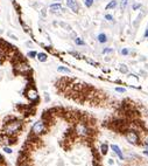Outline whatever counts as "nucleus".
I'll return each mask as SVG.
<instances>
[{
  "label": "nucleus",
  "mask_w": 148,
  "mask_h": 166,
  "mask_svg": "<svg viewBox=\"0 0 148 166\" xmlns=\"http://www.w3.org/2000/svg\"><path fill=\"white\" fill-rule=\"evenodd\" d=\"M22 126H23V123L21 121L13 118V117H10L8 119H5L3 132L11 136V137H14L15 134H18L22 130Z\"/></svg>",
  "instance_id": "nucleus-1"
},
{
  "label": "nucleus",
  "mask_w": 148,
  "mask_h": 166,
  "mask_svg": "<svg viewBox=\"0 0 148 166\" xmlns=\"http://www.w3.org/2000/svg\"><path fill=\"white\" fill-rule=\"evenodd\" d=\"M47 132V123L44 121H38L32 126V134L33 136H41Z\"/></svg>",
  "instance_id": "nucleus-2"
},
{
  "label": "nucleus",
  "mask_w": 148,
  "mask_h": 166,
  "mask_svg": "<svg viewBox=\"0 0 148 166\" xmlns=\"http://www.w3.org/2000/svg\"><path fill=\"white\" fill-rule=\"evenodd\" d=\"M75 133L79 137H87V136H90L91 131L84 122H78L75 125Z\"/></svg>",
  "instance_id": "nucleus-3"
},
{
  "label": "nucleus",
  "mask_w": 148,
  "mask_h": 166,
  "mask_svg": "<svg viewBox=\"0 0 148 166\" xmlns=\"http://www.w3.org/2000/svg\"><path fill=\"white\" fill-rule=\"evenodd\" d=\"M14 70L18 74H21V75H28L29 73L32 71V68L25 61H18L15 63V66H14Z\"/></svg>",
  "instance_id": "nucleus-4"
},
{
  "label": "nucleus",
  "mask_w": 148,
  "mask_h": 166,
  "mask_svg": "<svg viewBox=\"0 0 148 166\" xmlns=\"http://www.w3.org/2000/svg\"><path fill=\"white\" fill-rule=\"evenodd\" d=\"M125 137H126V141H127L130 144L136 145V144H138V142H139V136H138V133H136L134 130H130V131H127V132H126V134H125Z\"/></svg>",
  "instance_id": "nucleus-5"
},
{
  "label": "nucleus",
  "mask_w": 148,
  "mask_h": 166,
  "mask_svg": "<svg viewBox=\"0 0 148 166\" xmlns=\"http://www.w3.org/2000/svg\"><path fill=\"white\" fill-rule=\"evenodd\" d=\"M14 143H16V142H14V137H11V136H8L4 132L0 134V144H1L3 146H10Z\"/></svg>",
  "instance_id": "nucleus-6"
},
{
  "label": "nucleus",
  "mask_w": 148,
  "mask_h": 166,
  "mask_svg": "<svg viewBox=\"0 0 148 166\" xmlns=\"http://www.w3.org/2000/svg\"><path fill=\"white\" fill-rule=\"evenodd\" d=\"M26 97L32 102H38L39 101V93L36 91V89L31 87L26 90Z\"/></svg>",
  "instance_id": "nucleus-7"
},
{
  "label": "nucleus",
  "mask_w": 148,
  "mask_h": 166,
  "mask_svg": "<svg viewBox=\"0 0 148 166\" xmlns=\"http://www.w3.org/2000/svg\"><path fill=\"white\" fill-rule=\"evenodd\" d=\"M65 4H67V7L70 8L74 13H78L79 6H78V4H77L76 0H65Z\"/></svg>",
  "instance_id": "nucleus-8"
},
{
  "label": "nucleus",
  "mask_w": 148,
  "mask_h": 166,
  "mask_svg": "<svg viewBox=\"0 0 148 166\" xmlns=\"http://www.w3.org/2000/svg\"><path fill=\"white\" fill-rule=\"evenodd\" d=\"M49 8H50V11H51L53 13H58V12L63 11V7H62V5H61L60 3H55V4H51V5L49 6Z\"/></svg>",
  "instance_id": "nucleus-9"
},
{
  "label": "nucleus",
  "mask_w": 148,
  "mask_h": 166,
  "mask_svg": "<svg viewBox=\"0 0 148 166\" xmlns=\"http://www.w3.org/2000/svg\"><path fill=\"white\" fill-rule=\"evenodd\" d=\"M111 149L113 150V152L118 156V157H119L121 160H124V154H123V152H121V150H120V147L119 146H118V145H111Z\"/></svg>",
  "instance_id": "nucleus-10"
},
{
  "label": "nucleus",
  "mask_w": 148,
  "mask_h": 166,
  "mask_svg": "<svg viewBox=\"0 0 148 166\" xmlns=\"http://www.w3.org/2000/svg\"><path fill=\"white\" fill-rule=\"evenodd\" d=\"M97 40H98L99 43H106L108 39H107V35L105 33H99L98 36H97Z\"/></svg>",
  "instance_id": "nucleus-11"
},
{
  "label": "nucleus",
  "mask_w": 148,
  "mask_h": 166,
  "mask_svg": "<svg viewBox=\"0 0 148 166\" xmlns=\"http://www.w3.org/2000/svg\"><path fill=\"white\" fill-rule=\"evenodd\" d=\"M36 59L40 61V62H46L48 60V55L46 53H38V56Z\"/></svg>",
  "instance_id": "nucleus-12"
},
{
  "label": "nucleus",
  "mask_w": 148,
  "mask_h": 166,
  "mask_svg": "<svg viewBox=\"0 0 148 166\" xmlns=\"http://www.w3.org/2000/svg\"><path fill=\"white\" fill-rule=\"evenodd\" d=\"M117 5H118V1H117V0H111V1L106 5V10H112V8H115L117 7Z\"/></svg>",
  "instance_id": "nucleus-13"
},
{
  "label": "nucleus",
  "mask_w": 148,
  "mask_h": 166,
  "mask_svg": "<svg viewBox=\"0 0 148 166\" xmlns=\"http://www.w3.org/2000/svg\"><path fill=\"white\" fill-rule=\"evenodd\" d=\"M57 71L58 73H63V74H70L71 70L67 67H63V66H60V67H57Z\"/></svg>",
  "instance_id": "nucleus-14"
},
{
  "label": "nucleus",
  "mask_w": 148,
  "mask_h": 166,
  "mask_svg": "<svg viewBox=\"0 0 148 166\" xmlns=\"http://www.w3.org/2000/svg\"><path fill=\"white\" fill-rule=\"evenodd\" d=\"M74 41H75V43H76L77 46H85V42H84L80 38H77V36H76V38L74 39Z\"/></svg>",
  "instance_id": "nucleus-15"
},
{
  "label": "nucleus",
  "mask_w": 148,
  "mask_h": 166,
  "mask_svg": "<svg viewBox=\"0 0 148 166\" xmlns=\"http://www.w3.org/2000/svg\"><path fill=\"white\" fill-rule=\"evenodd\" d=\"M107 150H108V145H107V144H102V145H100L102 154H106V153H107Z\"/></svg>",
  "instance_id": "nucleus-16"
},
{
  "label": "nucleus",
  "mask_w": 148,
  "mask_h": 166,
  "mask_svg": "<svg viewBox=\"0 0 148 166\" xmlns=\"http://www.w3.org/2000/svg\"><path fill=\"white\" fill-rule=\"evenodd\" d=\"M27 56H28V58H31V59H34V58H36V56H38V53H36L35 50H31V51H28V53H27Z\"/></svg>",
  "instance_id": "nucleus-17"
},
{
  "label": "nucleus",
  "mask_w": 148,
  "mask_h": 166,
  "mask_svg": "<svg viewBox=\"0 0 148 166\" xmlns=\"http://www.w3.org/2000/svg\"><path fill=\"white\" fill-rule=\"evenodd\" d=\"M93 3H95V0H84V5H85V6L87 7V8H90V7H92Z\"/></svg>",
  "instance_id": "nucleus-18"
},
{
  "label": "nucleus",
  "mask_w": 148,
  "mask_h": 166,
  "mask_svg": "<svg viewBox=\"0 0 148 166\" xmlns=\"http://www.w3.org/2000/svg\"><path fill=\"white\" fill-rule=\"evenodd\" d=\"M119 70H120L121 73H124V74H126V73L128 71V69H127V67H126L125 64H120V66H119Z\"/></svg>",
  "instance_id": "nucleus-19"
},
{
  "label": "nucleus",
  "mask_w": 148,
  "mask_h": 166,
  "mask_svg": "<svg viewBox=\"0 0 148 166\" xmlns=\"http://www.w3.org/2000/svg\"><path fill=\"white\" fill-rule=\"evenodd\" d=\"M127 4H128V0H121V1H120V7H121V10H125L126 6H127Z\"/></svg>",
  "instance_id": "nucleus-20"
},
{
  "label": "nucleus",
  "mask_w": 148,
  "mask_h": 166,
  "mask_svg": "<svg viewBox=\"0 0 148 166\" xmlns=\"http://www.w3.org/2000/svg\"><path fill=\"white\" fill-rule=\"evenodd\" d=\"M4 152H5V153H7V154H12L13 150H12L10 146H4Z\"/></svg>",
  "instance_id": "nucleus-21"
},
{
  "label": "nucleus",
  "mask_w": 148,
  "mask_h": 166,
  "mask_svg": "<svg viewBox=\"0 0 148 166\" xmlns=\"http://www.w3.org/2000/svg\"><path fill=\"white\" fill-rule=\"evenodd\" d=\"M105 19H106L107 21H110V22H113V21H114V18H113L111 14H105Z\"/></svg>",
  "instance_id": "nucleus-22"
},
{
  "label": "nucleus",
  "mask_w": 148,
  "mask_h": 166,
  "mask_svg": "<svg viewBox=\"0 0 148 166\" xmlns=\"http://www.w3.org/2000/svg\"><path fill=\"white\" fill-rule=\"evenodd\" d=\"M120 53H121V55H124V56H127V55L130 54V50H128L127 48H123Z\"/></svg>",
  "instance_id": "nucleus-23"
},
{
  "label": "nucleus",
  "mask_w": 148,
  "mask_h": 166,
  "mask_svg": "<svg viewBox=\"0 0 148 166\" xmlns=\"http://www.w3.org/2000/svg\"><path fill=\"white\" fill-rule=\"evenodd\" d=\"M115 91H117V93H120V94H124V93H126V89L118 87V88H115Z\"/></svg>",
  "instance_id": "nucleus-24"
},
{
  "label": "nucleus",
  "mask_w": 148,
  "mask_h": 166,
  "mask_svg": "<svg viewBox=\"0 0 148 166\" xmlns=\"http://www.w3.org/2000/svg\"><path fill=\"white\" fill-rule=\"evenodd\" d=\"M112 51H113V48H110V47L103 49V54H107V53H112Z\"/></svg>",
  "instance_id": "nucleus-25"
},
{
  "label": "nucleus",
  "mask_w": 148,
  "mask_h": 166,
  "mask_svg": "<svg viewBox=\"0 0 148 166\" xmlns=\"http://www.w3.org/2000/svg\"><path fill=\"white\" fill-rule=\"evenodd\" d=\"M61 26H63V27H64V28H67V31H71V27H70L69 25L64 23V22H61Z\"/></svg>",
  "instance_id": "nucleus-26"
},
{
  "label": "nucleus",
  "mask_w": 148,
  "mask_h": 166,
  "mask_svg": "<svg viewBox=\"0 0 148 166\" xmlns=\"http://www.w3.org/2000/svg\"><path fill=\"white\" fill-rule=\"evenodd\" d=\"M139 8H141V4H134L133 5V11H138Z\"/></svg>",
  "instance_id": "nucleus-27"
},
{
  "label": "nucleus",
  "mask_w": 148,
  "mask_h": 166,
  "mask_svg": "<svg viewBox=\"0 0 148 166\" xmlns=\"http://www.w3.org/2000/svg\"><path fill=\"white\" fill-rule=\"evenodd\" d=\"M143 36H145L146 39H148V28H146V31H145V34H143Z\"/></svg>",
  "instance_id": "nucleus-28"
},
{
  "label": "nucleus",
  "mask_w": 148,
  "mask_h": 166,
  "mask_svg": "<svg viewBox=\"0 0 148 166\" xmlns=\"http://www.w3.org/2000/svg\"><path fill=\"white\" fill-rule=\"evenodd\" d=\"M108 164H110V165H113V164H114V160H113V159H108Z\"/></svg>",
  "instance_id": "nucleus-29"
},
{
  "label": "nucleus",
  "mask_w": 148,
  "mask_h": 166,
  "mask_svg": "<svg viewBox=\"0 0 148 166\" xmlns=\"http://www.w3.org/2000/svg\"><path fill=\"white\" fill-rule=\"evenodd\" d=\"M0 163H4V157L0 154Z\"/></svg>",
  "instance_id": "nucleus-30"
},
{
  "label": "nucleus",
  "mask_w": 148,
  "mask_h": 166,
  "mask_svg": "<svg viewBox=\"0 0 148 166\" xmlns=\"http://www.w3.org/2000/svg\"><path fill=\"white\" fill-rule=\"evenodd\" d=\"M20 166H29L27 163H22V164H20Z\"/></svg>",
  "instance_id": "nucleus-31"
},
{
  "label": "nucleus",
  "mask_w": 148,
  "mask_h": 166,
  "mask_svg": "<svg viewBox=\"0 0 148 166\" xmlns=\"http://www.w3.org/2000/svg\"><path fill=\"white\" fill-rule=\"evenodd\" d=\"M145 144L148 146V138H146V141H145Z\"/></svg>",
  "instance_id": "nucleus-32"
},
{
  "label": "nucleus",
  "mask_w": 148,
  "mask_h": 166,
  "mask_svg": "<svg viewBox=\"0 0 148 166\" xmlns=\"http://www.w3.org/2000/svg\"><path fill=\"white\" fill-rule=\"evenodd\" d=\"M26 45H27V46H28V47H32V43H31V42H27V43H26Z\"/></svg>",
  "instance_id": "nucleus-33"
},
{
  "label": "nucleus",
  "mask_w": 148,
  "mask_h": 166,
  "mask_svg": "<svg viewBox=\"0 0 148 166\" xmlns=\"http://www.w3.org/2000/svg\"><path fill=\"white\" fill-rule=\"evenodd\" d=\"M10 36H11L12 39H15V40H16V36H14V35H12V34H10Z\"/></svg>",
  "instance_id": "nucleus-34"
},
{
  "label": "nucleus",
  "mask_w": 148,
  "mask_h": 166,
  "mask_svg": "<svg viewBox=\"0 0 148 166\" xmlns=\"http://www.w3.org/2000/svg\"><path fill=\"white\" fill-rule=\"evenodd\" d=\"M143 153H145L146 156H148V150H145V151H143Z\"/></svg>",
  "instance_id": "nucleus-35"
},
{
  "label": "nucleus",
  "mask_w": 148,
  "mask_h": 166,
  "mask_svg": "<svg viewBox=\"0 0 148 166\" xmlns=\"http://www.w3.org/2000/svg\"><path fill=\"white\" fill-rule=\"evenodd\" d=\"M57 1H58V0H57Z\"/></svg>",
  "instance_id": "nucleus-36"
}]
</instances>
